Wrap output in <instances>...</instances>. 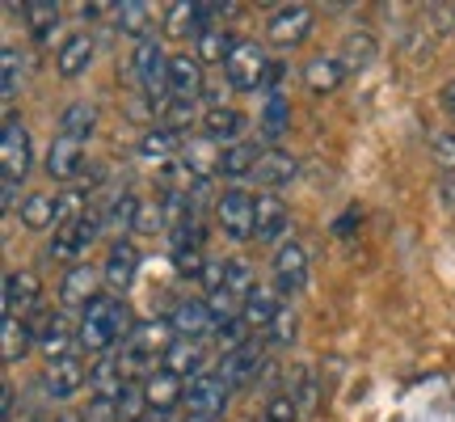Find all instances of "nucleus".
Instances as JSON below:
<instances>
[{
    "instance_id": "obj_1",
    "label": "nucleus",
    "mask_w": 455,
    "mask_h": 422,
    "mask_svg": "<svg viewBox=\"0 0 455 422\" xmlns=\"http://www.w3.org/2000/svg\"><path fill=\"white\" fill-rule=\"evenodd\" d=\"M131 329H135V321H131V309L123 304V296L106 292L81 312V321H76V346L98 359L114 355L127 342Z\"/></svg>"
},
{
    "instance_id": "obj_2",
    "label": "nucleus",
    "mask_w": 455,
    "mask_h": 422,
    "mask_svg": "<svg viewBox=\"0 0 455 422\" xmlns=\"http://www.w3.org/2000/svg\"><path fill=\"white\" fill-rule=\"evenodd\" d=\"M169 64H173V55H164L161 38H140L135 43V81L144 89V98L156 106V114H164L173 106V93H169Z\"/></svg>"
},
{
    "instance_id": "obj_3",
    "label": "nucleus",
    "mask_w": 455,
    "mask_h": 422,
    "mask_svg": "<svg viewBox=\"0 0 455 422\" xmlns=\"http://www.w3.org/2000/svg\"><path fill=\"white\" fill-rule=\"evenodd\" d=\"M215 224L224 228L228 241H253V228H258V195H249L244 186H228L224 195H215Z\"/></svg>"
},
{
    "instance_id": "obj_4",
    "label": "nucleus",
    "mask_w": 455,
    "mask_h": 422,
    "mask_svg": "<svg viewBox=\"0 0 455 422\" xmlns=\"http://www.w3.org/2000/svg\"><path fill=\"white\" fill-rule=\"evenodd\" d=\"M266 68H270L266 47H261V43H253V38H241V43H236V51L228 55V64H224V85H228V89H236V93H261Z\"/></svg>"
},
{
    "instance_id": "obj_5",
    "label": "nucleus",
    "mask_w": 455,
    "mask_h": 422,
    "mask_svg": "<svg viewBox=\"0 0 455 422\" xmlns=\"http://www.w3.org/2000/svg\"><path fill=\"white\" fill-rule=\"evenodd\" d=\"M228 402H232V385H228L220 372H203L198 380L186 385V410H190V418H212L220 422L224 418Z\"/></svg>"
},
{
    "instance_id": "obj_6",
    "label": "nucleus",
    "mask_w": 455,
    "mask_h": 422,
    "mask_svg": "<svg viewBox=\"0 0 455 422\" xmlns=\"http://www.w3.org/2000/svg\"><path fill=\"white\" fill-rule=\"evenodd\" d=\"M266 368H270V359H266V342L253 334L241 351H232V355L220 359V368H215V372L224 376L232 389H253V385L261 380L258 372H266Z\"/></svg>"
},
{
    "instance_id": "obj_7",
    "label": "nucleus",
    "mask_w": 455,
    "mask_h": 422,
    "mask_svg": "<svg viewBox=\"0 0 455 422\" xmlns=\"http://www.w3.org/2000/svg\"><path fill=\"white\" fill-rule=\"evenodd\" d=\"M101 228H106V211L93 207L89 215L81 220H72V224H60L55 228V241H51V258H81L89 245L101 237Z\"/></svg>"
},
{
    "instance_id": "obj_8",
    "label": "nucleus",
    "mask_w": 455,
    "mask_h": 422,
    "mask_svg": "<svg viewBox=\"0 0 455 422\" xmlns=\"http://www.w3.org/2000/svg\"><path fill=\"white\" fill-rule=\"evenodd\" d=\"M169 93L173 101H186V106H198L203 93H207V72H203V60L190 55V51H178L173 64H169Z\"/></svg>"
},
{
    "instance_id": "obj_9",
    "label": "nucleus",
    "mask_w": 455,
    "mask_h": 422,
    "mask_svg": "<svg viewBox=\"0 0 455 422\" xmlns=\"http://www.w3.org/2000/svg\"><path fill=\"white\" fill-rule=\"evenodd\" d=\"M0 165H4V178L9 182H26V174H30V131H26V123H21L17 114L4 118Z\"/></svg>"
},
{
    "instance_id": "obj_10",
    "label": "nucleus",
    "mask_w": 455,
    "mask_h": 422,
    "mask_svg": "<svg viewBox=\"0 0 455 422\" xmlns=\"http://www.w3.org/2000/svg\"><path fill=\"white\" fill-rule=\"evenodd\" d=\"M89 385H93V397L118 402L127 393V385H135V372H131V363L123 359V351H114V355H101L89 368Z\"/></svg>"
},
{
    "instance_id": "obj_11",
    "label": "nucleus",
    "mask_w": 455,
    "mask_h": 422,
    "mask_svg": "<svg viewBox=\"0 0 455 422\" xmlns=\"http://www.w3.org/2000/svg\"><path fill=\"white\" fill-rule=\"evenodd\" d=\"M38 300H43V283L34 271H4V317L30 321Z\"/></svg>"
},
{
    "instance_id": "obj_12",
    "label": "nucleus",
    "mask_w": 455,
    "mask_h": 422,
    "mask_svg": "<svg viewBox=\"0 0 455 422\" xmlns=\"http://www.w3.org/2000/svg\"><path fill=\"white\" fill-rule=\"evenodd\" d=\"M34 334H38V351L47 355V363H60V359L72 355V342H76V329L68 321L64 312H38Z\"/></svg>"
},
{
    "instance_id": "obj_13",
    "label": "nucleus",
    "mask_w": 455,
    "mask_h": 422,
    "mask_svg": "<svg viewBox=\"0 0 455 422\" xmlns=\"http://www.w3.org/2000/svg\"><path fill=\"white\" fill-rule=\"evenodd\" d=\"M101 283H106V279H101L98 266H84V262H76V266L64 275V283H60V304H64V309L84 312L101 296Z\"/></svg>"
},
{
    "instance_id": "obj_14",
    "label": "nucleus",
    "mask_w": 455,
    "mask_h": 422,
    "mask_svg": "<svg viewBox=\"0 0 455 422\" xmlns=\"http://www.w3.org/2000/svg\"><path fill=\"white\" fill-rule=\"evenodd\" d=\"M304 283H308V249L299 241H283L275 249V288L278 292H304Z\"/></svg>"
},
{
    "instance_id": "obj_15",
    "label": "nucleus",
    "mask_w": 455,
    "mask_h": 422,
    "mask_svg": "<svg viewBox=\"0 0 455 422\" xmlns=\"http://www.w3.org/2000/svg\"><path fill=\"white\" fill-rule=\"evenodd\" d=\"M161 372L178 376V380H198L207 372V342L203 338H178L161 359Z\"/></svg>"
},
{
    "instance_id": "obj_16",
    "label": "nucleus",
    "mask_w": 455,
    "mask_h": 422,
    "mask_svg": "<svg viewBox=\"0 0 455 422\" xmlns=\"http://www.w3.org/2000/svg\"><path fill=\"white\" fill-rule=\"evenodd\" d=\"M135 271H140V249L118 237V241L110 245V254H106V266H101L106 288H110L114 296H127L131 283H135Z\"/></svg>"
},
{
    "instance_id": "obj_17",
    "label": "nucleus",
    "mask_w": 455,
    "mask_h": 422,
    "mask_svg": "<svg viewBox=\"0 0 455 422\" xmlns=\"http://www.w3.org/2000/svg\"><path fill=\"white\" fill-rule=\"evenodd\" d=\"M84 385H89V368H84V359H76V355L60 359V363H47V372H43V389H47V397H55V402L76 397Z\"/></svg>"
},
{
    "instance_id": "obj_18",
    "label": "nucleus",
    "mask_w": 455,
    "mask_h": 422,
    "mask_svg": "<svg viewBox=\"0 0 455 422\" xmlns=\"http://www.w3.org/2000/svg\"><path fill=\"white\" fill-rule=\"evenodd\" d=\"M312 30V9L308 4H287V9H278L270 17V26H266V38L275 43V47H299Z\"/></svg>"
},
{
    "instance_id": "obj_19",
    "label": "nucleus",
    "mask_w": 455,
    "mask_h": 422,
    "mask_svg": "<svg viewBox=\"0 0 455 422\" xmlns=\"http://www.w3.org/2000/svg\"><path fill=\"white\" fill-rule=\"evenodd\" d=\"M295 178H299V161H295L287 148H266L258 169H253V182H258L261 191H270V195L283 191V186H291Z\"/></svg>"
},
{
    "instance_id": "obj_20",
    "label": "nucleus",
    "mask_w": 455,
    "mask_h": 422,
    "mask_svg": "<svg viewBox=\"0 0 455 422\" xmlns=\"http://www.w3.org/2000/svg\"><path fill=\"white\" fill-rule=\"evenodd\" d=\"M47 174L55 182H72L84 174V144L72 135H55L47 152Z\"/></svg>"
},
{
    "instance_id": "obj_21",
    "label": "nucleus",
    "mask_w": 455,
    "mask_h": 422,
    "mask_svg": "<svg viewBox=\"0 0 455 422\" xmlns=\"http://www.w3.org/2000/svg\"><path fill=\"white\" fill-rule=\"evenodd\" d=\"M169 325H173L178 338H207L215 325L212 304H207V300H178L173 312H169Z\"/></svg>"
},
{
    "instance_id": "obj_22",
    "label": "nucleus",
    "mask_w": 455,
    "mask_h": 422,
    "mask_svg": "<svg viewBox=\"0 0 455 422\" xmlns=\"http://www.w3.org/2000/svg\"><path fill=\"white\" fill-rule=\"evenodd\" d=\"M283 232H287V203L270 191L258 195V228H253V241L258 245H283Z\"/></svg>"
},
{
    "instance_id": "obj_23",
    "label": "nucleus",
    "mask_w": 455,
    "mask_h": 422,
    "mask_svg": "<svg viewBox=\"0 0 455 422\" xmlns=\"http://www.w3.org/2000/svg\"><path fill=\"white\" fill-rule=\"evenodd\" d=\"M278 309H283V300H278L275 283H258V288L241 300V317H244L249 329H270L275 317H278Z\"/></svg>"
},
{
    "instance_id": "obj_24",
    "label": "nucleus",
    "mask_w": 455,
    "mask_h": 422,
    "mask_svg": "<svg viewBox=\"0 0 455 422\" xmlns=\"http://www.w3.org/2000/svg\"><path fill=\"white\" fill-rule=\"evenodd\" d=\"M186 135H178V131H169L164 123H156V127H148L144 131V140L135 144V152L144 157V161H161V165H169V161H178L181 152H186Z\"/></svg>"
},
{
    "instance_id": "obj_25",
    "label": "nucleus",
    "mask_w": 455,
    "mask_h": 422,
    "mask_svg": "<svg viewBox=\"0 0 455 422\" xmlns=\"http://www.w3.org/2000/svg\"><path fill=\"white\" fill-rule=\"evenodd\" d=\"M93 55H98L93 34H72V38H64V47H60V55H55V68H60V77H64V81H76V77L89 72Z\"/></svg>"
},
{
    "instance_id": "obj_26",
    "label": "nucleus",
    "mask_w": 455,
    "mask_h": 422,
    "mask_svg": "<svg viewBox=\"0 0 455 422\" xmlns=\"http://www.w3.org/2000/svg\"><path fill=\"white\" fill-rule=\"evenodd\" d=\"M203 140H212V144L228 148V144H236L241 140V131H244V118L232 106H203Z\"/></svg>"
},
{
    "instance_id": "obj_27",
    "label": "nucleus",
    "mask_w": 455,
    "mask_h": 422,
    "mask_svg": "<svg viewBox=\"0 0 455 422\" xmlns=\"http://www.w3.org/2000/svg\"><path fill=\"white\" fill-rule=\"evenodd\" d=\"M261 152H266V148H258L253 140H236V144H228L224 157H220V178H228V182L253 178V169H258Z\"/></svg>"
},
{
    "instance_id": "obj_28",
    "label": "nucleus",
    "mask_w": 455,
    "mask_h": 422,
    "mask_svg": "<svg viewBox=\"0 0 455 422\" xmlns=\"http://www.w3.org/2000/svg\"><path fill=\"white\" fill-rule=\"evenodd\" d=\"M346 77L350 72L341 64V55H312L308 64H304V85H308L312 93H333Z\"/></svg>"
},
{
    "instance_id": "obj_29",
    "label": "nucleus",
    "mask_w": 455,
    "mask_h": 422,
    "mask_svg": "<svg viewBox=\"0 0 455 422\" xmlns=\"http://www.w3.org/2000/svg\"><path fill=\"white\" fill-rule=\"evenodd\" d=\"M0 355H4V363H17V359H26L38 346V334H34L30 321H21V317H4L0 321Z\"/></svg>"
},
{
    "instance_id": "obj_30",
    "label": "nucleus",
    "mask_w": 455,
    "mask_h": 422,
    "mask_svg": "<svg viewBox=\"0 0 455 422\" xmlns=\"http://www.w3.org/2000/svg\"><path fill=\"white\" fill-rule=\"evenodd\" d=\"M144 397H148V410H164V414H173L178 402H186V380L169 372H152L144 380Z\"/></svg>"
},
{
    "instance_id": "obj_31",
    "label": "nucleus",
    "mask_w": 455,
    "mask_h": 422,
    "mask_svg": "<svg viewBox=\"0 0 455 422\" xmlns=\"http://www.w3.org/2000/svg\"><path fill=\"white\" fill-rule=\"evenodd\" d=\"M21 17H26V30H30L34 43H55V30H60V4L55 0H30L26 9H21Z\"/></svg>"
},
{
    "instance_id": "obj_32",
    "label": "nucleus",
    "mask_w": 455,
    "mask_h": 422,
    "mask_svg": "<svg viewBox=\"0 0 455 422\" xmlns=\"http://www.w3.org/2000/svg\"><path fill=\"white\" fill-rule=\"evenodd\" d=\"M98 106L93 101H72V106H64V114H60V135H72V140H81V144H89V135L98 131Z\"/></svg>"
},
{
    "instance_id": "obj_33",
    "label": "nucleus",
    "mask_w": 455,
    "mask_h": 422,
    "mask_svg": "<svg viewBox=\"0 0 455 422\" xmlns=\"http://www.w3.org/2000/svg\"><path fill=\"white\" fill-rule=\"evenodd\" d=\"M261 135H266V144L278 148V140L287 135V127H291V106H287V98L283 93H270L266 98V106H261Z\"/></svg>"
},
{
    "instance_id": "obj_34",
    "label": "nucleus",
    "mask_w": 455,
    "mask_h": 422,
    "mask_svg": "<svg viewBox=\"0 0 455 422\" xmlns=\"http://www.w3.org/2000/svg\"><path fill=\"white\" fill-rule=\"evenodd\" d=\"M148 21H152V9H148L144 0H123V4H114V26L118 34H127V38H148Z\"/></svg>"
},
{
    "instance_id": "obj_35",
    "label": "nucleus",
    "mask_w": 455,
    "mask_h": 422,
    "mask_svg": "<svg viewBox=\"0 0 455 422\" xmlns=\"http://www.w3.org/2000/svg\"><path fill=\"white\" fill-rule=\"evenodd\" d=\"M140 207H144V203H140V199L131 195V191H118V195H114L101 211H106V224H110L114 232H118V237H123V232H135Z\"/></svg>"
},
{
    "instance_id": "obj_36",
    "label": "nucleus",
    "mask_w": 455,
    "mask_h": 422,
    "mask_svg": "<svg viewBox=\"0 0 455 422\" xmlns=\"http://www.w3.org/2000/svg\"><path fill=\"white\" fill-rule=\"evenodd\" d=\"M55 207H60V195L34 191V195H26V203H21V224L34 228V232H43V228L55 224Z\"/></svg>"
},
{
    "instance_id": "obj_37",
    "label": "nucleus",
    "mask_w": 455,
    "mask_h": 422,
    "mask_svg": "<svg viewBox=\"0 0 455 422\" xmlns=\"http://www.w3.org/2000/svg\"><path fill=\"white\" fill-rule=\"evenodd\" d=\"M236 43H241L236 34H228V30L215 26V30H207L203 38H195V47H198L195 55L203 60V64H228V55L236 51Z\"/></svg>"
},
{
    "instance_id": "obj_38",
    "label": "nucleus",
    "mask_w": 455,
    "mask_h": 422,
    "mask_svg": "<svg viewBox=\"0 0 455 422\" xmlns=\"http://www.w3.org/2000/svg\"><path fill=\"white\" fill-rule=\"evenodd\" d=\"M371 60H375V34L371 30L346 34V47H341V64H346V72H363Z\"/></svg>"
},
{
    "instance_id": "obj_39",
    "label": "nucleus",
    "mask_w": 455,
    "mask_h": 422,
    "mask_svg": "<svg viewBox=\"0 0 455 422\" xmlns=\"http://www.w3.org/2000/svg\"><path fill=\"white\" fill-rule=\"evenodd\" d=\"M0 68H4L0 93H4V101H13L17 89H21V81H26V55H21L13 43H4V51H0Z\"/></svg>"
},
{
    "instance_id": "obj_40",
    "label": "nucleus",
    "mask_w": 455,
    "mask_h": 422,
    "mask_svg": "<svg viewBox=\"0 0 455 422\" xmlns=\"http://www.w3.org/2000/svg\"><path fill=\"white\" fill-rule=\"evenodd\" d=\"M299 402H295L291 393L283 389V393H270L266 397V406H261V418L258 422H299Z\"/></svg>"
},
{
    "instance_id": "obj_41",
    "label": "nucleus",
    "mask_w": 455,
    "mask_h": 422,
    "mask_svg": "<svg viewBox=\"0 0 455 422\" xmlns=\"http://www.w3.org/2000/svg\"><path fill=\"white\" fill-rule=\"evenodd\" d=\"M295 334H299V317H295L291 304H283L275 317V325L266 329V338H270V346H291Z\"/></svg>"
},
{
    "instance_id": "obj_42",
    "label": "nucleus",
    "mask_w": 455,
    "mask_h": 422,
    "mask_svg": "<svg viewBox=\"0 0 455 422\" xmlns=\"http://www.w3.org/2000/svg\"><path fill=\"white\" fill-rule=\"evenodd\" d=\"M224 266H228V292L232 296H249L253 288H258V279H253V266L244 258H224Z\"/></svg>"
},
{
    "instance_id": "obj_43",
    "label": "nucleus",
    "mask_w": 455,
    "mask_h": 422,
    "mask_svg": "<svg viewBox=\"0 0 455 422\" xmlns=\"http://www.w3.org/2000/svg\"><path fill=\"white\" fill-rule=\"evenodd\" d=\"M169 258H173V266H178V275H203V266H207V258H203V245H169Z\"/></svg>"
},
{
    "instance_id": "obj_44",
    "label": "nucleus",
    "mask_w": 455,
    "mask_h": 422,
    "mask_svg": "<svg viewBox=\"0 0 455 422\" xmlns=\"http://www.w3.org/2000/svg\"><path fill=\"white\" fill-rule=\"evenodd\" d=\"M287 393L299 402V410H304V414L316 406V380H312L308 368H295V376H287Z\"/></svg>"
},
{
    "instance_id": "obj_45",
    "label": "nucleus",
    "mask_w": 455,
    "mask_h": 422,
    "mask_svg": "<svg viewBox=\"0 0 455 422\" xmlns=\"http://www.w3.org/2000/svg\"><path fill=\"white\" fill-rule=\"evenodd\" d=\"M195 17H198V4H190V0H178V4L169 9V34L195 38Z\"/></svg>"
},
{
    "instance_id": "obj_46",
    "label": "nucleus",
    "mask_w": 455,
    "mask_h": 422,
    "mask_svg": "<svg viewBox=\"0 0 455 422\" xmlns=\"http://www.w3.org/2000/svg\"><path fill=\"white\" fill-rule=\"evenodd\" d=\"M164 228H169L164 203H144V207H140V220H135V232H144V237H152V232H164Z\"/></svg>"
},
{
    "instance_id": "obj_47",
    "label": "nucleus",
    "mask_w": 455,
    "mask_h": 422,
    "mask_svg": "<svg viewBox=\"0 0 455 422\" xmlns=\"http://www.w3.org/2000/svg\"><path fill=\"white\" fill-rule=\"evenodd\" d=\"M430 152H435V161H439L443 169H455V131L430 135Z\"/></svg>"
},
{
    "instance_id": "obj_48",
    "label": "nucleus",
    "mask_w": 455,
    "mask_h": 422,
    "mask_svg": "<svg viewBox=\"0 0 455 422\" xmlns=\"http://www.w3.org/2000/svg\"><path fill=\"white\" fill-rule=\"evenodd\" d=\"M84 422H118V406L106 402V397H93L89 410H84Z\"/></svg>"
},
{
    "instance_id": "obj_49",
    "label": "nucleus",
    "mask_w": 455,
    "mask_h": 422,
    "mask_svg": "<svg viewBox=\"0 0 455 422\" xmlns=\"http://www.w3.org/2000/svg\"><path fill=\"white\" fill-rule=\"evenodd\" d=\"M0 203H4V211H21V182H9L4 178V191H0Z\"/></svg>"
},
{
    "instance_id": "obj_50",
    "label": "nucleus",
    "mask_w": 455,
    "mask_h": 422,
    "mask_svg": "<svg viewBox=\"0 0 455 422\" xmlns=\"http://www.w3.org/2000/svg\"><path fill=\"white\" fill-rule=\"evenodd\" d=\"M283 72H287V68L278 64V60H270V68H266V81H261V93H266V98H270V93H278V85H283Z\"/></svg>"
},
{
    "instance_id": "obj_51",
    "label": "nucleus",
    "mask_w": 455,
    "mask_h": 422,
    "mask_svg": "<svg viewBox=\"0 0 455 422\" xmlns=\"http://www.w3.org/2000/svg\"><path fill=\"white\" fill-rule=\"evenodd\" d=\"M439 106H443V110H447V114H451V118H455V77H451V81H447V85H443V89H439Z\"/></svg>"
},
{
    "instance_id": "obj_52",
    "label": "nucleus",
    "mask_w": 455,
    "mask_h": 422,
    "mask_svg": "<svg viewBox=\"0 0 455 422\" xmlns=\"http://www.w3.org/2000/svg\"><path fill=\"white\" fill-rule=\"evenodd\" d=\"M355 224H358V207H350V211H346V215L338 220V224H333V232H338V237H346V232H350Z\"/></svg>"
},
{
    "instance_id": "obj_53",
    "label": "nucleus",
    "mask_w": 455,
    "mask_h": 422,
    "mask_svg": "<svg viewBox=\"0 0 455 422\" xmlns=\"http://www.w3.org/2000/svg\"><path fill=\"white\" fill-rule=\"evenodd\" d=\"M13 418V389L4 385V393H0V422H9Z\"/></svg>"
},
{
    "instance_id": "obj_54",
    "label": "nucleus",
    "mask_w": 455,
    "mask_h": 422,
    "mask_svg": "<svg viewBox=\"0 0 455 422\" xmlns=\"http://www.w3.org/2000/svg\"><path fill=\"white\" fill-rule=\"evenodd\" d=\"M439 195H443V203H447V207L455 211V178L443 182V186H439Z\"/></svg>"
},
{
    "instance_id": "obj_55",
    "label": "nucleus",
    "mask_w": 455,
    "mask_h": 422,
    "mask_svg": "<svg viewBox=\"0 0 455 422\" xmlns=\"http://www.w3.org/2000/svg\"><path fill=\"white\" fill-rule=\"evenodd\" d=\"M55 422H84V414H76V410H68V414H60Z\"/></svg>"
},
{
    "instance_id": "obj_56",
    "label": "nucleus",
    "mask_w": 455,
    "mask_h": 422,
    "mask_svg": "<svg viewBox=\"0 0 455 422\" xmlns=\"http://www.w3.org/2000/svg\"><path fill=\"white\" fill-rule=\"evenodd\" d=\"M181 422H212V418H181Z\"/></svg>"
}]
</instances>
